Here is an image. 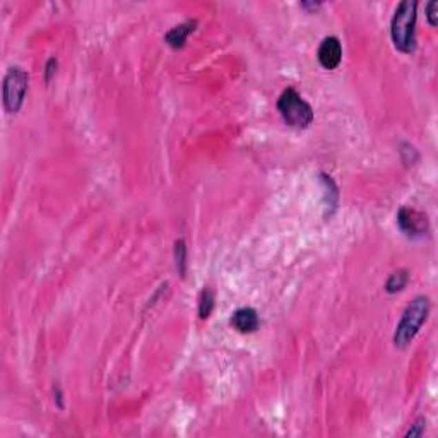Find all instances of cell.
I'll return each mask as SVG.
<instances>
[{"instance_id":"6da1fadb","label":"cell","mask_w":438,"mask_h":438,"mask_svg":"<svg viewBox=\"0 0 438 438\" xmlns=\"http://www.w3.org/2000/svg\"><path fill=\"white\" fill-rule=\"evenodd\" d=\"M416 19H418V2L404 0L399 3L390 21V38L399 52L411 53L415 50Z\"/></svg>"},{"instance_id":"7a4b0ae2","label":"cell","mask_w":438,"mask_h":438,"mask_svg":"<svg viewBox=\"0 0 438 438\" xmlns=\"http://www.w3.org/2000/svg\"><path fill=\"white\" fill-rule=\"evenodd\" d=\"M430 310H432V303H430L428 297H416L408 307L402 312L401 320H399L397 327H395L394 332V344L397 348H406L412 339L416 337V334L419 332V329L423 327V323L426 322L430 315Z\"/></svg>"},{"instance_id":"3957f363","label":"cell","mask_w":438,"mask_h":438,"mask_svg":"<svg viewBox=\"0 0 438 438\" xmlns=\"http://www.w3.org/2000/svg\"><path fill=\"white\" fill-rule=\"evenodd\" d=\"M277 110L284 122L295 129H307L313 122L312 106L293 88H288L281 92L277 99Z\"/></svg>"},{"instance_id":"277c9868","label":"cell","mask_w":438,"mask_h":438,"mask_svg":"<svg viewBox=\"0 0 438 438\" xmlns=\"http://www.w3.org/2000/svg\"><path fill=\"white\" fill-rule=\"evenodd\" d=\"M30 76L21 67H10L3 77V108L7 113H17L26 98Z\"/></svg>"},{"instance_id":"5b68a950","label":"cell","mask_w":438,"mask_h":438,"mask_svg":"<svg viewBox=\"0 0 438 438\" xmlns=\"http://www.w3.org/2000/svg\"><path fill=\"white\" fill-rule=\"evenodd\" d=\"M397 224L402 233L411 238L425 237L430 230L428 218L416 209L402 208L397 215Z\"/></svg>"},{"instance_id":"8992f818","label":"cell","mask_w":438,"mask_h":438,"mask_svg":"<svg viewBox=\"0 0 438 438\" xmlns=\"http://www.w3.org/2000/svg\"><path fill=\"white\" fill-rule=\"evenodd\" d=\"M319 62L323 69L334 70L339 67L341 60H343V46H341L339 38L327 37L323 38L322 43L319 46Z\"/></svg>"},{"instance_id":"52a82bcc","label":"cell","mask_w":438,"mask_h":438,"mask_svg":"<svg viewBox=\"0 0 438 438\" xmlns=\"http://www.w3.org/2000/svg\"><path fill=\"white\" fill-rule=\"evenodd\" d=\"M230 323L233 326V329L238 330V332L252 334L259 329V326H261V320H259L257 310H254L250 307H245V308H238L237 312L231 315Z\"/></svg>"},{"instance_id":"ba28073f","label":"cell","mask_w":438,"mask_h":438,"mask_svg":"<svg viewBox=\"0 0 438 438\" xmlns=\"http://www.w3.org/2000/svg\"><path fill=\"white\" fill-rule=\"evenodd\" d=\"M195 28H197V19L185 21V23L178 24V26H173L172 30L165 34V41L172 46V48H183L185 43H187L188 34L194 33Z\"/></svg>"},{"instance_id":"9c48e42d","label":"cell","mask_w":438,"mask_h":438,"mask_svg":"<svg viewBox=\"0 0 438 438\" xmlns=\"http://www.w3.org/2000/svg\"><path fill=\"white\" fill-rule=\"evenodd\" d=\"M212 308H215V293H212L211 288H204L199 295V317L202 320L208 319Z\"/></svg>"},{"instance_id":"30bf717a","label":"cell","mask_w":438,"mask_h":438,"mask_svg":"<svg viewBox=\"0 0 438 438\" xmlns=\"http://www.w3.org/2000/svg\"><path fill=\"white\" fill-rule=\"evenodd\" d=\"M408 281H409L408 270H397V272L390 274V277L387 279V283H386L387 293H390V295L399 293V291L404 290L406 284H408Z\"/></svg>"},{"instance_id":"8fae6325","label":"cell","mask_w":438,"mask_h":438,"mask_svg":"<svg viewBox=\"0 0 438 438\" xmlns=\"http://www.w3.org/2000/svg\"><path fill=\"white\" fill-rule=\"evenodd\" d=\"M173 254H175V266L178 274H180L181 277H185V272H187V245H185V241L181 240V238L175 241V250H173Z\"/></svg>"},{"instance_id":"7c38bea8","label":"cell","mask_w":438,"mask_h":438,"mask_svg":"<svg viewBox=\"0 0 438 438\" xmlns=\"http://www.w3.org/2000/svg\"><path fill=\"white\" fill-rule=\"evenodd\" d=\"M425 426H426V421L425 418H418L415 423L411 425V428L408 430V433H406V438H415V437H421L423 433H425Z\"/></svg>"},{"instance_id":"4fadbf2b","label":"cell","mask_w":438,"mask_h":438,"mask_svg":"<svg viewBox=\"0 0 438 438\" xmlns=\"http://www.w3.org/2000/svg\"><path fill=\"white\" fill-rule=\"evenodd\" d=\"M437 10H438V3L435 2V0H432V2H430L428 6H426V17H428V23L432 24L433 28H435L437 24H438Z\"/></svg>"},{"instance_id":"5bb4252c","label":"cell","mask_w":438,"mask_h":438,"mask_svg":"<svg viewBox=\"0 0 438 438\" xmlns=\"http://www.w3.org/2000/svg\"><path fill=\"white\" fill-rule=\"evenodd\" d=\"M57 66H59V62H57V59H48V62H46V66H45V81L46 83H48L50 79H52L53 76H55V72H57Z\"/></svg>"}]
</instances>
